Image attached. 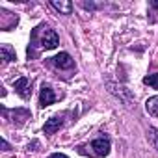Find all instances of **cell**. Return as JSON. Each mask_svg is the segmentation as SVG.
Wrapping results in <instances>:
<instances>
[{"label": "cell", "mask_w": 158, "mask_h": 158, "mask_svg": "<svg viewBox=\"0 0 158 158\" xmlns=\"http://www.w3.org/2000/svg\"><path fill=\"white\" fill-rule=\"evenodd\" d=\"M60 45L58 34L48 26V24H39L34 28L32 37H30V47H28V60L37 58L39 50H52Z\"/></svg>", "instance_id": "6da1fadb"}, {"label": "cell", "mask_w": 158, "mask_h": 158, "mask_svg": "<svg viewBox=\"0 0 158 158\" xmlns=\"http://www.w3.org/2000/svg\"><path fill=\"white\" fill-rule=\"evenodd\" d=\"M2 114H4V117H6L10 123H13L15 127L24 125V123L32 117L30 110H26V108H15V110H10V108L2 106Z\"/></svg>", "instance_id": "7a4b0ae2"}, {"label": "cell", "mask_w": 158, "mask_h": 158, "mask_svg": "<svg viewBox=\"0 0 158 158\" xmlns=\"http://www.w3.org/2000/svg\"><path fill=\"white\" fill-rule=\"evenodd\" d=\"M106 88H108V91H110L112 95H115L123 104H127V106H132V104H134V95H132V91L127 89L125 86L115 84V82H106Z\"/></svg>", "instance_id": "3957f363"}, {"label": "cell", "mask_w": 158, "mask_h": 158, "mask_svg": "<svg viewBox=\"0 0 158 158\" xmlns=\"http://www.w3.org/2000/svg\"><path fill=\"white\" fill-rule=\"evenodd\" d=\"M110 147H112L110 138L108 136H101V138H97V139H93L89 143V152L88 154H91L93 158H102V156H106L110 152Z\"/></svg>", "instance_id": "277c9868"}, {"label": "cell", "mask_w": 158, "mask_h": 158, "mask_svg": "<svg viewBox=\"0 0 158 158\" xmlns=\"http://www.w3.org/2000/svg\"><path fill=\"white\" fill-rule=\"evenodd\" d=\"M13 88H15V93L23 99V101H28L32 97V82L28 80L26 76H21L13 82Z\"/></svg>", "instance_id": "5b68a950"}, {"label": "cell", "mask_w": 158, "mask_h": 158, "mask_svg": "<svg viewBox=\"0 0 158 158\" xmlns=\"http://www.w3.org/2000/svg\"><path fill=\"white\" fill-rule=\"evenodd\" d=\"M63 117H65V114H58V115L50 117V119L45 123V127H43V132H45L47 136H52V134H56V132L61 128V125H63Z\"/></svg>", "instance_id": "8992f818"}, {"label": "cell", "mask_w": 158, "mask_h": 158, "mask_svg": "<svg viewBox=\"0 0 158 158\" xmlns=\"http://www.w3.org/2000/svg\"><path fill=\"white\" fill-rule=\"evenodd\" d=\"M54 101H56V95H54L52 88L43 84V86H41V93H39V106H41V108H47V106H50Z\"/></svg>", "instance_id": "52a82bcc"}, {"label": "cell", "mask_w": 158, "mask_h": 158, "mask_svg": "<svg viewBox=\"0 0 158 158\" xmlns=\"http://www.w3.org/2000/svg\"><path fill=\"white\" fill-rule=\"evenodd\" d=\"M52 63H54L58 69H73V67H74V61H73V58H71L67 52H60L58 56H54V58H52Z\"/></svg>", "instance_id": "ba28073f"}, {"label": "cell", "mask_w": 158, "mask_h": 158, "mask_svg": "<svg viewBox=\"0 0 158 158\" xmlns=\"http://www.w3.org/2000/svg\"><path fill=\"white\" fill-rule=\"evenodd\" d=\"M50 6L60 11L61 15H71L73 13V2H69V0H52Z\"/></svg>", "instance_id": "9c48e42d"}, {"label": "cell", "mask_w": 158, "mask_h": 158, "mask_svg": "<svg viewBox=\"0 0 158 158\" xmlns=\"http://www.w3.org/2000/svg\"><path fill=\"white\" fill-rule=\"evenodd\" d=\"M145 110L149 112V115H152V117H158V95H154V97H149V99L145 101Z\"/></svg>", "instance_id": "30bf717a"}, {"label": "cell", "mask_w": 158, "mask_h": 158, "mask_svg": "<svg viewBox=\"0 0 158 158\" xmlns=\"http://www.w3.org/2000/svg\"><path fill=\"white\" fill-rule=\"evenodd\" d=\"M0 52H2V60H4V63H8V61H15V60H17V54H15V50H13L10 45H2V47H0Z\"/></svg>", "instance_id": "8fae6325"}, {"label": "cell", "mask_w": 158, "mask_h": 158, "mask_svg": "<svg viewBox=\"0 0 158 158\" xmlns=\"http://www.w3.org/2000/svg\"><path fill=\"white\" fill-rule=\"evenodd\" d=\"M143 84H145V86H151V88H154V89H158V73L147 74V76L143 78Z\"/></svg>", "instance_id": "7c38bea8"}, {"label": "cell", "mask_w": 158, "mask_h": 158, "mask_svg": "<svg viewBox=\"0 0 158 158\" xmlns=\"http://www.w3.org/2000/svg\"><path fill=\"white\" fill-rule=\"evenodd\" d=\"M147 134H149V138H151V141H152V147H154V149H156V152H158V130H156V128H152V127H149Z\"/></svg>", "instance_id": "4fadbf2b"}, {"label": "cell", "mask_w": 158, "mask_h": 158, "mask_svg": "<svg viewBox=\"0 0 158 158\" xmlns=\"http://www.w3.org/2000/svg\"><path fill=\"white\" fill-rule=\"evenodd\" d=\"M80 6L88 11H95V10H101L102 4H95V2H80Z\"/></svg>", "instance_id": "5bb4252c"}, {"label": "cell", "mask_w": 158, "mask_h": 158, "mask_svg": "<svg viewBox=\"0 0 158 158\" xmlns=\"http://www.w3.org/2000/svg\"><path fill=\"white\" fill-rule=\"evenodd\" d=\"M48 158H69V156H65V154H61V152H52Z\"/></svg>", "instance_id": "9a60e30c"}, {"label": "cell", "mask_w": 158, "mask_h": 158, "mask_svg": "<svg viewBox=\"0 0 158 158\" xmlns=\"http://www.w3.org/2000/svg\"><path fill=\"white\" fill-rule=\"evenodd\" d=\"M149 6H151V10H156V11H158V0H151Z\"/></svg>", "instance_id": "2e32d148"}, {"label": "cell", "mask_w": 158, "mask_h": 158, "mask_svg": "<svg viewBox=\"0 0 158 158\" xmlns=\"http://www.w3.org/2000/svg\"><path fill=\"white\" fill-rule=\"evenodd\" d=\"M2 151H10V143L6 139H2Z\"/></svg>", "instance_id": "e0dca14e"}, {"label": "cell", "mask_w": 158, "mask_h": 158, "mask_svg": "<svg viewBox=\"0 0 158 158\" xmlns=\"http://www.w3.org/2000/svg\"><path fill=\"white\" fill-rule=\"evenodd\" d=\"M37 145H39V143H37V141H32V145H28V149H32V151H37V149H35V147H37Z\"/></svg>", "instance_id": "ac0fdd59"}]
</instances>
